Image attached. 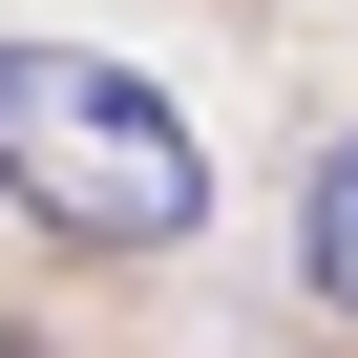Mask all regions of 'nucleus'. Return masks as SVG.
<instances>
[{
	"instance_id": "obj_1",
	"label": "nucleus",
	"mask_w": 358,
	"mask_h": 358,
	"mask_svg": "<svg viewBox=\"0 0 358 358\" xmlns=\"http://www.w3.org/2000/svg\"><path fill=\"white\" fill-rule=\"evenodd\" d=\"M0 190H22L64 253H190L211 232V148L148 64H85V43H0Z\"/></svg>"
},
{
	"instance_id": "obj_2",
	"label": "nucleus",
	"mask_w": 358,
	"mask_h": 358,
	"mask_svg": "<svg viewBox=\"0 0 358 358\" xmlns=\"http://www.w3.org/2000/svg\"><path fill=\"white\" fill-rule=\"evenodd\" d=\"M295 253H316V316H358V127L316 148V190H295Z\"/></svg>"
}]
</instances>
